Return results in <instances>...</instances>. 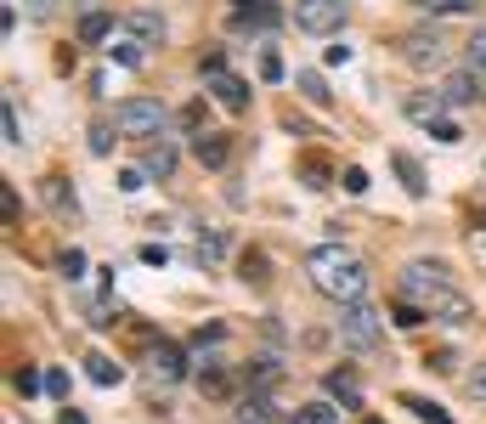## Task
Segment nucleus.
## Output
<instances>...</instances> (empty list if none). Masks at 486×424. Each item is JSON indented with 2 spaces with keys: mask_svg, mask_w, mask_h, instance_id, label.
I'll return each instance as SVG.
<instances>
[{
  "mask_svg": "<svg viewBox=\"0 0 486 424\" xmlns=\"http://www.w3.org/2000/svg\"><path fill=\"white\" fill-rule=\"evenodd\" d=\"M306 278L317 294H328L333 306H351V300H368V266L357 261L345 244H317L306 255Z\"/></svg>",
  "mask_w": 486,
  "mask_h": 424,
  "instance_id": "nucleus-1",
  "label": "nucleus"
},
{
  "mask_svg": "<svg viewBox=\"0 0 486 424\" xmlns=\"http://www.w3.org/2000/svg\"><path fill=\"white\" fill-rule=\"evenodd\" d=\"M164 102L159 97H125L114 108V130L119 136H147V142H153V136H164Z\"/></svg>",
  "mask_w": 486,
  "mask_h": 424,
  "instance_id": "nucleus-2",
  "label": "nucleus"
},
{
  "mask_svg": "<svg viewBox=\"0 0 486 424\" xmlns=\"http://www.w3.org/2000/svg\"><path fill=\"white\" fill-rule=\"evenodd\" d=\"M340 340L351 345V351H379V340H385V317H379L368 300H351V306H340Z\"/></svg>",
  "mask_w": 486,
  "mask_h": 424,
  "instance_id": "nucleus-3",
  "label": "nucleus"
},
{
  "mask_svg": "<svg viewBox=\"0 0 486 424\" xmlns=\"http://www.w3.org/2000/svg\"><path fill=\"white\" fill-rule=\"evenodd\" d=\"M204 80H209V90H216V102H221L226 114H243V108H249V80L226 74V57H221V51L204 57Z\"/></svg>",
  "mask_w": 486,
  "mask_h": 424,
  "instance_id": "nucleus-4",
  "label": "nucleus"
},
{
  "mask_svg": "<svg viewBox=\"0 0 486 424\" xmlns=\"http://www.w3.org/2000/svg\"><path fill=\"white\" fill-rule=\"evenodd\" d=\"M294 23L306 28V35H340L345 0H294Z\"/></svg>",
  "mask_w": 486,
  "mask_h": 424,
  "instance_id": "nucleus-5",
  "label": "nucleus"
},
{
  "mask_svg": "<svg viewBox=\"0 0 486 424\" xmlns=\"http://www.w3.org/2000/svg\"><path fill=\"white\" fill-rule=\"evenodd\" d=\"M447 283V266L442 261H407L402 266V300H430V289H442Z\"/></svg>",
  "mask_w": 486,
  "mask_h": 424,
  "instance_id": "nucleus-6",
  "label": "nucleus"
},
{
  "mask_svg": "<svg viewBox=\"0 0 486 424\" xmlns=\"http://www.w3.org/2000/svg\"><path fill=\"white\" fill-rule=\"evenodd\" d=\"M402 57L413 68H442L447 63V40L435 35V28H413V35H402Z\"/></svg>",
  "mask_w": 486,
  "mask_h": 424,
  "instance_id": "nucleus-7",
  "label": "nucleus"
},
{
  "mask_svg": "<svg viewBox=\"0 0 486 424\" xmlns=\"http://www.w3.org/2000/svg\"><path fill=\"white\" fill-rule=\"evenodd\" d=\"M442 102L447 108H464V102H475L481 97V68H452V74H442Z\"/></svg>",
  "mask_w": 486,
  "mask_h": 424,
  "instance_id": "nucleus-8",
  "label": "nucleus"
},
{
  "mask_svg": "<svg viewBox=\"0 0 486 424\" xmlns=\"http://www.w3.org/2000/svg\"><path fill=\"white\" fill-rule=\"evenodd\" d=\"M424 311L430 317H442V323H469V317H475V306H469V300L452 289V283H442V289H430V300H424Z\"/></svg>",
  "mask_w": 486,
  "mask_h": 424,
  "instance_id": "nucleus-9",
  "label": "nucleus"
},
{
  "mask_svg": "<svg viewBox=\"0 0 486 424\" xmlns=\"http://www.w3.org/2000/svg\"><path fill=\"white\" fill-rule=\"evenodd\" d=\"M192 159H199L204 170H226V159H232V136H221V130H199V142H192Z\"/></svg>",
  "mask_w": 486,
  "mask_h": 424,
  "instance_id": "nucleus-10",
  "label": "nucleus"
},
{
  "mask_svg": "<svg viewBox=\"0 0 486 424\" xmlns=\"http://www.w3.org/2000/svg\"><path fill=\"white\" fill-rule=\"evenodd\" d=\"M323 390H328V402H340V407H362V385H357L351 368H333L323 380Z\"/></svg>",
  "mask_w": 486,
  "mask_h": 424,
  "instance_id": "nucleus-11",
  "label": "nucleus"
},
{
  "mask_svg": "<svg viewBox=\"0 0 486 424\" xmlns=\"http://www.w3.org/2000/svg\"><path fill=\"white\" fill-rule=\"evenodd\" d=\"M125 28H130V35L136 40H142V45H164V35H170V28H164V18H159V12H130V18H125Z\"/></svg>",
  "mask_w": 486,
  "mask_h": 424,
  "instance_id": "nucleus-12",
  "label": "nucleus"
},
{
  "mask_svg": "<svg viewBox=\"0 0 486 424\" xmlns=\"http://www.w3.org/2000/svg\"><path fill=\"white\" fill-rule=\"evenodd\" d=\"M442 108H447V102H442V90H430V97H407V102H402V114L413 119V125H424V130H430L435 119H447Z\"/></svg>",
  "mask_w": 486,
  "mask_h": 424,
  "instance_id": "nucleus-13",
  "label": "nucleus"
},
{
  "mask_svg": "<svg viewBox=\"0 0 486 424\" xmlns=\"http://www.w3.org/2000/svg\"><path fill=\"white\" fill-rule=\"evenodd\" d=\"M108 57H114V63H119V68H142V57H147V45H142V40H136V35H130V28H119V35L108 40Z\"/></svg>",
  "mask_w": 486,
  "mask_h": 424,
  "instance_id": "nucleus-14",
  "label": "nucleus"
},
{
  "mask_svg": "<svg viewBox=\"0 0 486 424\" xmlns=\"http://www.w3.org/2000/svg\"><path fill=\"white\" fill-rule=\"evenodd\" d=\"M153 373H159V380H164V385H176V380H187V357H181V351H176V345H170V340H159V351H153Z\"/></svg>",
  "mask_w": 486,
  "mask_h": 424,
  "instance_id": "nucleus-15",
  "label": "nucleus"
},
{
  "mask_svg": "<svg viewBox=\"0 0 486 424\" xmlns=\"http://www.w3.org/2000/svg\"><path fill=\"white\" fill-rule=\"evenodd\" d=\"M142 170H147V176H159V181H170V176H176V147L164 142V136H159V142H147Z\"/></svg>",
  "mask_w": 486,
  "mask_h": 424,
  "instance_id": "nucleus-16",
  "label": "nucleus"
},
{
  "mask_svg": "<svg viewBox=\"0 0 486 424\" xmlns=\"http://www.w3.org/2000/svg\"><path fill=\"white\" fill-rule=\"evenodd\" d=\"M390 164H396L402 187L413 192V199H424V192H430V181H424V170H419V159H413V153H390Z\"/></svg>",
  "mask_w": 486,
  "mask_h": 424,
  "instance_id": "nucleus-17",
  "label": "nucleus"
},
{
  "mask_svg": "<svg viewBox=\"0 0 486 424\" xmlns=\"http://www.w3.org/2000/svg\"><path fill=\"white\" fill-rule=\"evenodd\" d=\"M294 90H300L306 102H317V108H328V102H333V90L323 85V74H317V68H300V74H294Z\"/></svg>",
  "mask_w": 486,
  "mask_h": 424,
  "instance_id": "nucleus-18",
  "label": "nucleus"
},
{
  "mask_svg": "<svg viewBox=\"0 0 486 424\" xmlns=\"http://www.w3.org/2000/svg\"><path fill=\"white\" fill-rule=\"evenodd\" d=\"M238 424H278V407H271L266 390H255V397L238 407Z\"/></svg>",
  "mask_w": 486,
  "mask_h": 424,
  "instance_id": "nucleus-19",
  "label": "nucleus"
},
{
  "mask_svg": "<svg viewBox=\"0 0 486 424\" xmlns=\"http://www.w3.org/2000/svg\"><path fill=\"white\" fill-rule=\"evenodd\" d=\"M85 373H90V385H102V390L125 380V368H119L114 357H85Z\"/></svg>",
  "mask_w": 486,
  "mask_h": 424,
  "instance_id": "nucleus-20",
  "label": "nucleus"
},
{
  "mask_svg": "<svg viewBox=\"0 0 486 424\" xmlns=\"http://www.w3.org/2000/svg\"><path fill=\"white\" fill-rule=\"evenodd\" d=\"M80 40H85V45L114 40V18H108V12H85V18H80Z\"/></svg>",
  "mask_w": 486,
  "mask_h": 424,
  "instance_id": "nucleus-21",
  "label": "nucleus"
},
{
  "mask_svg": "<svg viewBox=\"0 0 486 424\" xmlns=\"http://www.w3.org/2000/svg\"><path fill=\"white\" fill-rule=\"evenodd\" d=\"M294 424H340V407L333 402H306V407H294Z\"/></svg>",
  "mask_w": 486,
  "mask_h": 424,
  "instance_id": "nucleus-22",
  "label": "nucleus"
},
{
  "mask_svg": "<svg viewBox=\"0 0 486 424\" xmlns=\"http://www.w3.org/2000/svg\"><path fill=\"white\" fill-rule=\"evenodd\" d=\"M283 380V368H278V357H255V368H249V385L255 390H271Z\"/></svg>",
  "mask_w": 486,
  "mask_h": 424,
  "instance_id": "nucleus-23",
  "label": "nucleus"
},
{
  "mask_svg": "<svg viewBox=\"0 0 486 424\" xmlns=\"http://www.w3.org/2000/svg\"><path fill=\"white\" fill-rule=\"evenodd\" d=\"M402 407H413L424 424H452V419H447V407H435L430 397H402Z\"/></svg>",
  "mask_w": 486,
  "mask_h": 424,
  "instance_id": "nucleus-24",
  "label": "nucleus"
},
{
  "mask_svg": "<svg viewBox=\"0 0 486 424\" xmlns=\"http://www.w3.org/2000/svg\"><path fill=\"white\" fill-rule=\"evenodd\" d=\"M413 6H424L430 18H459V12H475V0H413Z\"/></svg>",
  "mask_w": 486,
  "mask_h": 424,
  "instance_id": "nucleus-25",
  "label": "nucleus"
},
{
  "mask_svg": "<svg viewBox=\"0 0 486 424\" xmlns=\"http://www.w3.org/2000/svg\"><path fill=\"white\" fill-rule=\"evenodd\" d=\"M221 255H226V238H221V232H204V238H199V261H204V266H216Z\"/></svg>",
  "mask_w": 486,
  "mask_h": 424,
  "instance_id": "nucleus-26",
  "label": "nucleus"
},
{
  "mask_svg": "<svg viewBox=\"0 0 486 424\" xmlns=\"http://www.w3.org/2000/svg\"><path fill=\"white\" fill-rule=\"evenodd\" d=\"M464 57H469V68H486V23L464 40Z\"/></svg>",
  "mask_w": 486,
  "mask_h": 424,
  "instance_id": "nucleus-27",
  "label": "nucleus"
},
{
  "mask_svg": "<svg viewBox=\"0 0 486 424\" xmlns=\"http://www.w3.org/2000/svg\"><path fill=\"white\" fill-rule=\"evenodd\" d=\"M340 187L351 192V199H362V192H368V170H362V164H345V176H340Z\"/></svg>",
  "mask_w": 486,
  "mask_h": 424,
  "instance_id": "nucleus-28",
  "label": "nucleus"
},
{
  "mask_svg": "<svg viewBox=\"0 0 486 424\" xmlns=\"http://www.w3.org/2000/svg\"><path fill=\"white\" fill-rule=\"evenodd\" d=\"M57 266H63V278H68V283H80V278H85V255H80V249H63V255H57Z\"/></svg>",
  "mask_w": 486,
  "mask_h": 424,
  "instance_id": "nucleus-29",
  "label": "nucleus"
},
{
  "mask_svg": "<svg viewBox=\"0 0 486 424\" xmlns=\"http://www.w3.org/2000/svg\"><path fill=\"white\" fill-rule=\"evenodd\" d=\"M0 130H6V142H12V147H23V125H18V108H12V102L0 108Z\"/></svg>",
  "mask_w": 486,
  "mask_h": 424,
  "instance_id": "nucleus-30",
  "label": "nucleus"
},
{
  "mask_svg": "<svg viewBox=\"0 0 486 424\" xmlns=\"http://www.w3.org/2000/svg\"><path fill=\"white\" fill-rule=\"evenodd\" d=\"M199 385L209 390V397H226V373L216 368V362H204V373H199Z\"/></svg>",
  "mask_w": 486,
  "mask_h": 424,
  "instance_id": "nucleus-31",
  "label": "nucleus"
},
{
  "mask_svg": "<svg viewBox=\"0 0 486 424\" xmlns=\"http://www.w3.org/2000/svg\"><path fill=\"white\" fill-rule=\"evenodd\" d=\"M90 153H97V159L114 153V130H108V125H90Z\"/></svg>",
  "mask_w": 486,
  "mask_h": 424,
  "instance_id": "nucleus-32",
  "label": "nucleus"
},
{
  "mask_svg": "<svg viewBox=\"0 0 486 424\" xmlns=\"http://www.w3.org/2000/svg\"><path fill=\"white\" fill-rule=\"evenodd\" d=\"M430 136H435V142H447V147H452V142H464V130L452 125V119H435V125H430Z\"/></svg>",
  "mask_w": 486,
  "mask_h": 424,
  "instance_id": "nucleus-33",
  "label": "nucleus"
},
{
  "mask_svg": "<svg viewBox=\"0 0 486 424\" xmlns=\"http://www.w3.org/2000/svg\"><path fill=\"white\" fill-rule=\"evenodd\" d=\"M12 385H18V390H23V397H35V390H40L45 380H40V373H35V368H18V373H12Z\"/></svg>",
  "mask_w": 486,
  "mask_h": 424,
  "instance_id": "nucleus-34",
  "label": "nucleus"
},
{
  "mask_svg": "<svg viewBox=\"0 0 486 424\" xmlns=\"http://www.w3.org/2000/svg\"><path fill=\"white\" fill-rule=\"evenodd\" d=\"M261 80H266V85H278V80H283V57H278V51H266V57H261Z\"/></svg>",
  "mask_w": 486,
  "mask_h": 424,
  "instance_id": "nucleus-35",
  "label": "nucleus"
},
{
  "mask_svg": "<svg viewBox=\"0 0 486 424\" xmlns=\"http://www.w3.org/2000/svg\"><path fill=\"white\" fill-rule=\"evenodd\" d=\"M119 187H125V192H142V187H147V170H142V164H136V170H119Z\"/></svg>",
  "mask_w": 486,
  "mask_h": 424,
  "instance_id": "nucleus-36",
  "label": "nucleus"
},
{
  "mask_svg": "<svg viewBox=\"0 0 486 424\" xmlns=\"http://www.w3.org/2000/svg\"><path fill=\"white\" fill-rule=\"evenodd\" d=\"M181 125H187L192 136H199V130H204V102H187V114H181Z\"/></svg>",
  "mask_w": 486,
  "mask_h": 424,
  "instance_id": "nucleus-37",
  "label": "nucleus"
},
{
  "mask_svg": "<svg viewBox=\"0 0 486 424\" xmlns=\"http://www.w3.org/2000/svg\"><path fill=\"white\" fill-rule=\"evenodd\" d=\"M469 397L486 402V362H475V373H469Z\"/></svg>",
  "mask_w": 486,
  "mask_h": 424,
  "instance_id": "nucleus-38",
  "label": "nucleus"
},
{
  "mask_svg": "<svg viewBox=\"0 0 486 424\" xmlns=\"http://www.w3.org/2000/svg\"><path fill=\"white\" fill-rule=\"evenodd\" d=\"M45 390H51V397H68V373L51 368V373H45Z\"/></svg>",
  "mask_w": 486,
  "mask_h": 424,
  "instance_id": "nucleus-39",
  "label": "nucleus"
},
{
  "mask_svg": "<svg viewBox=\"0 0 486 424\" xmlns=\"http://www.w3.org/2000/svg\"><path fill=\"white\" fill-rule=\"evenodd\" d=\"M23 12H28V18H51L57 0H23Z\"/></svg>",
  "mask_w": 486,
  "mask_h": 424,
  "instance_id": "nucleus-40",
  "label": "nucleus"
},
{
  "mask_svg": "<svg viewBox=\"0 0 486 424\" xmlns=\"http://www.w3.org/2000/svg\"><path fill=\"white\" fill-rule=\"evenodd\" d=\"M45 199H51L57 209H63V204H74V199H68V192H63V181H57V176H51V181H45Z\"/></svg>",
  "mask_w": 486,
  "mask_h": 424,
  "instance_id": "nucleus-41",
  "label": "nucleus"
},
{
  "mask_svg": "<svg viewBox=\"0 0 486 424\" xmlns=\"http://www.w3.org/2000/svg\"><path fill=\"white\" fill-rule=\"evenodd\" d=\"M142 261H147V266H164V261H170V249H164V244H147Z\"/></svg>",
  "mask_w": 486,
  "mask_h": 424,
  "instance_id": "nucleus-42",
  "label": "nucleus"
},
{
  "mask_svg": "<svg viewBox=\"0 0 486 424\" xmlns=\"http://www.w3.org/2000/svg\"><path fill=\"white\" fill-rule=\"evenodd\" d=\"M57 424H85V419H80V413H68V407H63V419H57Z\"/></svg>",
  "mask_w": 486,
  "mask_h": 424,
  "instance_id": "nucleus-43",
  "label": "nucleus"
},
{
  "mask_svg": "<svg viewBox=\"0 0 486 424\" xmlns=\"http://www.w3.org/2000/svg\"><path fill=\"white\" fill-rule=\"evenodd\" d=\"M80 6H85V12H97V0H80Z\"/></svg>",
  "mask_w": 486,
  "mask_h": 424,
  "instance_id": "nucleus-44",
  "label": "nucleus"
},
{
  "mask_svg": "<svg viewBox=\"0 0 486 424\" xmlns=\"http://www.w3.org/2000/svg\"><path fill=\"white\" fill-rule=\"evenodd\" d=\"M362 424H385V419H362Z\"/></svg>",
  "mask_w": 486,
  "mask_h": 424,
  "instance_id": "nucleus-45",
  "label": "nucleus"
}]
</instances>
